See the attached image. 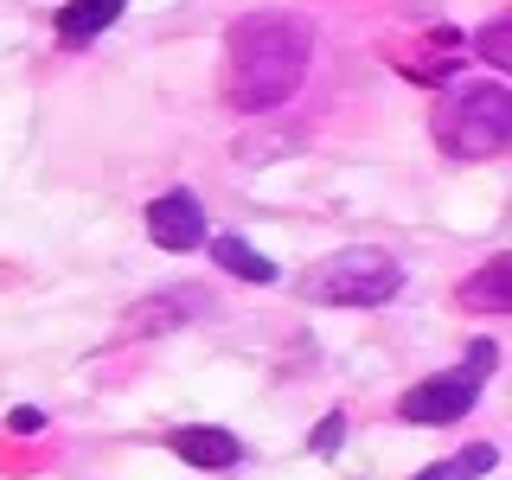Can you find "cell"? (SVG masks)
I'll use <instances>...</instances> for the list:
<instances>
[{
	"label": "cell",
	"mask_w": 512,
	"mask_h": 480,
	"mask_svg": "<svg viewBox=\"0 0 512 480\" xmlns=\"http://www.w3.org/2000/svg\"><path fill=\"white\" fill-rule=\"evenodd\" d=\"M480 384L487 378H474L468 365H461V372H442V378H423L397 397V416H404V423H461V416L480 404Z\"/></svg>",
	"instance_id": "cell-4"
},
{
	"label": "cell",
	"mask_w": 512,
	"mask_h": 480,
	"mask_svg": "<svg viewBox=\"0 0 512 480\" xmlns=\"http://www.w3.org/2000/svg\"><path fill=\"white\" fill-rule=\"evenodd\" d=\"M461 64H468V39H461L455 26H423L410 39V52H397V77H410V84H455Z\"/></svg>",
	"instance_id": "cell-5"
},
{
	"label": "cell",
	"mask_w": 512,
	"mask_h": 480,
	"mask_svg": "<svg viewBox=\"0 0 512 480\" xmlns=\"http://www.w3.org/2000/svg\"><path fill=\"white\" fill-rule=\"evenodd\" d=\"M205 244H212V263L224 269V276L256 282V288H269V282H276V263H269L263 250H250L244 237H205Z\"/></svg>",
	"instance_id": "cell-11"
},
{
	"label": "cell",
	"mask_w": 512,
	"mask_h": 480,
	"mask_svg": "<svg viewBox=\"0 0 512 480\" xmlns=\"http://www.w3.org/2000/svg\"><path fill=\"white\" fill-rule=\"evenodd\" d=\"M122 7H128V0H64V7H58V39L64 45L103 39V32L122 20Z\"/></svg>",
	"instance_id": "cell-10"
},
{
	"label": "cell",
	"mask_w": 512,
	"mask_h": 480,
	"mask_svg": "<svg viewBox=\"0 0 512 480\" xmlns=\"http://www.w3.org/2000/svg\"><path fill=\"white\" fill-rule=\"evenodd\" d=\"M205 314V295L199 288H167V295H148L122 314V340H148V333H173V327H192Z\"/></svg>",
	"instance_id": "cell-7"
},
{
	"label": "cell",
	"mask_w": 512,
	"mask_h": 480,
	"mask_svg": "<svg viewBox=\"0 0 512 480\" xmlns=\"http://www.w3.org/2000/svg\"><path fill=\"white\" fill-rule=\"evenodd\" d=\"M480 58H487L493 71H512V20H493L480 32Z\"/></svg>",
	"instance_id": "cell-13"
},
{
	"label": "cell",
	"mask_w": 512,
	"mask_h": 480,
	"mask_svg": "<svg viewBox=\"0 0 512 480\" xmlns=\"http://www.w3.org/2000/svg\"><path fill=\"white\" fill-rule=\"evenodd\" d=\"M455 301L468 314H506L512 308V256H493V263H480L468 282L455 288Z\"/></svg>",
	"instance_id": "cell-9"
},
{
	"label": "cell",
	"mask_w": 512,
	"mask_h": 480,
	"mask_svg": "<svg viewBox=\"0 0 512 480\" xmlns=\"http://www.w3.org/2000/svg\"><path fill=\"white\" fill-rule=\"evenodd\" d=\"M167 448L186 461V468H205V474L237 468V461H244V442H237L231 429H218V423H180L167 436Z\"/></svg>",
	"instance_id": "cell-8"
},
{
	"label": "cell",
	"mask_w": 512,
	"mask_h": 480,
	"mask_svg": "<svg viewBox=\"0 0 512 480\" xmlns=\"http://www.w3.org/2000/svg\"><path fill=\"white\" fill-rule=\"evenodd\" d=\"M340 436H346V416H340V410L320 416V429H314V455H333V448H340Z\"/></svg>",
	"instance_id": "cell-14"
},
{
	"label": "cell",
	"mask_w": 512,
	"mask_h": 480,
	"mask_svg": "<svg viewBox=\"0 0 512 480\" xmlns=\"http://www.w3.org/2000/svg\"><path fill=\"white\" fill-rule=\"evenodd\" d=\"M397 288H404V263L391 250L346 244V250H327L320 263H308L301 301H314V308H384Z\"/></svg>",
	"instance_id": "cell-3"
},
{
	"label": "cell",
	"mask_w": 512,
	"mask_h": 480,
	"mask_svg": "<svg viewBox=\"0 0 512 480\" xmlns=\"http://www.w3.org/2000/svg\"><path fill=\"white\" fill-rule=\"evenodd\" d=\"M141 224H148V237L173 256L205 250V237H212V218H205V205L192 199V192H160V199H148Z\"/></svg>",
	"instance_id": "cell-6"
},
{
	"label": "cell",
	"mask_w": 512,
	"mask_h": 480,
	"mask_svg": "<svg viewBox=\"0 0 512 480\" xmlns=\"http://www.w3.org/2000/svg\"><path fill=\"white\" fill-rule=\"evenodd\" d=\"M493 359H500V352H493V340H474V346H468V372H474V378H487Z\"/></svg>",
	"instance_id": "cell-16"
},
{
	"label": "cell",
	"mask_w": 512,
	"mask_h": 480,
	"mask_svg": "<svg viewBox=\"0 0 512 480\" xmlns=\"http://www.w3.org/2000/svg\"><path fill=\"white\" fill-rule=\"evenodd\" d=\"M493 461H500V448L474 442V448H461V455H448V461H429L416 480H474V474H493Z\"/></svg>",
	"instance_id": "cell-12"
},
{
	"label": "cell",
	"mask_w": 512,
	"mask_h": 480,
	"mask_svg": "<svg viewBox=\"0 0 512 480\" xmlns=\"http://www.w3.org/2000/svg\"><path fill=\"white\" fill-rule=\"evenodd\" d=\"M429 135L448 160H493L512 148V90L506 84H461L429 109Z\"/></svg>",
	"instance_id": "cell-2"
},
{
	"label": "cell",
	"mask_w": 512,
	"mask_h": 480,
	"mask_svg": "<svg viewBox=\"0 0 512 480\" xmlns=\"http://www.w3.org/2000/svg\"><path fill=\"white\" fill-rule=\"evenodd\" d=\"M7 429H13V436H39V429H45V410H32V404H20V410L7 416Z\"/></svg>",
	"instance_id": "cell-15"
},
{
	"label": "cell",
	"mask_w": 512,
	"mask_h": 480,
	"mask_svg": "<svg viewBox=\"0 0 512 480\" xmlns=\"http://www.w3.org/2000/svg\"><path fill=\"white\" fill-rule=\"evenodd\" d=\"M314 32L295 13H244L224 32V96L237 116H269L308 84Z\"/></svg>",
	"instance_id": "cell-1"
}]
</instances>
